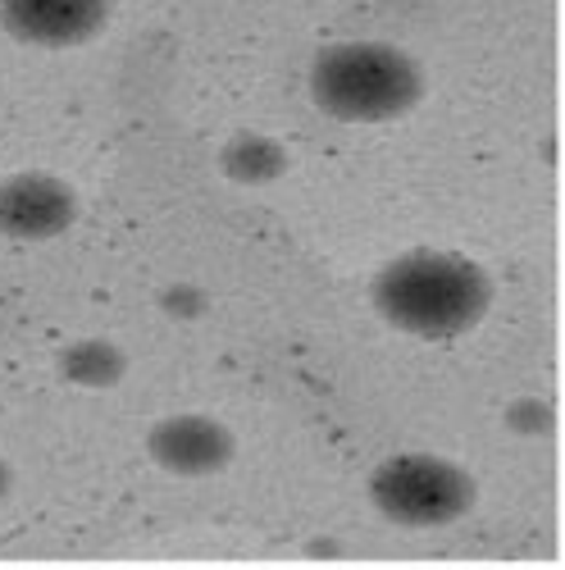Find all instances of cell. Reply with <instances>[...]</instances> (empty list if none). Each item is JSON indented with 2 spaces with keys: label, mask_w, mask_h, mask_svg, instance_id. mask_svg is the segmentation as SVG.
<instances>
[{
  "label": "cell",
  "mask_w": 565,
  "mask_h": 570,
  "mask_svg": "<svg viewBox=\"0 0 565 570\" xmlns=\"http://www.w3.org/2000/svg\"><path fill=\"white\" fill-rule=\"evenodd\" d=\"M147 456L174 480H210L238 461V434L210 411H169L147 430Z\"/></svg>",
  "instance_id": "obj_4"
},
{
  "label": "cell",
  "mask_w": 565,
  "mask_h": 570,
  "mask_svg": "<svg viewBox=\"0 0 565 570\" xmlns=\"http://www.w3.org/2000/svg\"><path fill=\"white\" fill-rule=\"evenodd\" d=\"M78 187L51 169L0 178V237L10 243H56L78 224Z\"/></svg>",
  "instance_id": "obj_5"
},
{
  "label": "cell",
  "mask_w": 565,
  "mask_h": 570,
  "mask_svg": "<svg viewBox=\"0 0 565 570\" xmlns=\"http://www.w3.org/2000/svg\"><path fill=\"white\" fill-rule=\"evenodd\" d=\"M502 424L525 439V443H543L556 434V402L552 397H538V393H525V397H511L506 411H502Z\"/></svg>",
  "instance_id": "obj_9"
},
{
  "label": "cell",
  "mask_w": 565,
  "mask_h": 570,
  "mask_svg": "<svg viewBox=\"0 0 565 570\" xmlns=\"http://www.w3.org/2000/svg\"><path fill=\"white\" fill-rule=\"evenodd\" d=\"M156 306H160V315H169L178 324H197L210 315L215 302H210V288H201L197 278H169L156 293Z\"/></svg>",
  "instance_id": "obj_10"
},
{
  "label": "cell",
  "mask_w": 565,
  "mask_h": 570,
  "mask_svg": "<svg viewBox=\"0 0 565 570\" xmlns=\"http://www.w3.org/2000/svg\"><path fill=\"white\" fill-rule=\"evenodd\" d=\"M365 498L397 530H447L479 502V480L438 452H393L369 470Z\"/></svg>",
  "instance_id": "obj_3"
},
{
  "label": "cell",
  "mask_w": 565,
  "mask_h": 570,
  "mask_svg": "<svg viewBox=\"0 0 565 570\" xmlns=\"http://www.w3.org/2000/svg\"><path fill=\"white\" fill-rule=\"evenodd\" d=\"M56 374L65 379L69 389L82 393H110L128 379V352L106 338V334H91V338H73L56 352Z\"/></svg>",
  "instance_id": "obj_8"
},
{
  "label": "cell",
  "mask_w": 565,
  "mask_h": 570,
  "mask_svg": "<svg viewBox=\"0 0 565 570\" xmlns=\"http://www.w3.org/2000/svg\"><path fill=\"white\" fill-rule=\"evenodd\" d=\"M219 174L232 187H247V193H260V187H274L282 174L293 169V151L288 141H278L274 132H232L219 156H215Z\"/></svg>",
  "instance_id": "obj_7"
},
{
  "label": "cell",
  "mask_w": 565,
  "mask_h": 570,
  "mask_svg": "<svg viewBox=\"0 0 565 570\" xmlns=\"http://www.w3.org/2000/svg\"><path fill=\"white\" fill-rule=\"evenodd\" d=\"M310 101L338 124H397L424 106V65L397 41H334L310 60Z\"/></svg>",
  "instance_id": "obj_2"
},
{
  "label": "cell",
  "mask_w": 565,
  "mask_h": 570,
  "mask_svg": "<svg viewBox=\"0 0 565 570\" xmlns=\"http://www.w3.org/2000/svg\"><path fill=\"white\" fill-rule=\"evenodd\" d=\"M306 557L310 561H338V557H347V543L343 539H310L306 543Z\"/></svg>",
  "instance_id": "obj_11"
},
{
  "label": "cell",
  "mask_w": 565,
  "mask_h": 570,
  "mask_svg": "<svg viewBox=\"0 0 565 570\" xmlns=\"http://www.w3.org/2000/svg\"><path fill=\"white\" fill-rule=\"evenodd\" d=\"M493 274L452 247H410L388 256L369 278V306L415 343H456L488 320Z\"/></svg>",
  "instance_id": "obj_1"
},
{
  "label": "cell",
  "mask_w": 565,
  "mask_h": 570,
  "mask_svg": "<svg viewBox=\"0 0 565 570\" xmlns=\"http://www.w3.org/2000/svg\"><path fill=\"white\" fill-rule=\"evenodd\" d=\"M115 0H0V32L28 51H78L110 28Z\"/></svg>",
  "instance_id": "obj_6"
},
{
  "label": "cell",
  "mask_w": 565,
  "mask_h": 570,
  "mask_svg": "<svg viewBox=\"0 0 565 570\" xmlns=\"http://www.w3.org/2000/svg\"><path fill=\"white\" fill-rule=\"evenodd\" d=\"M14 493V465L6 461V456H0V502H6Z\"/></svg>",
  "instance_id": "obj_12"
}]
</instances>
